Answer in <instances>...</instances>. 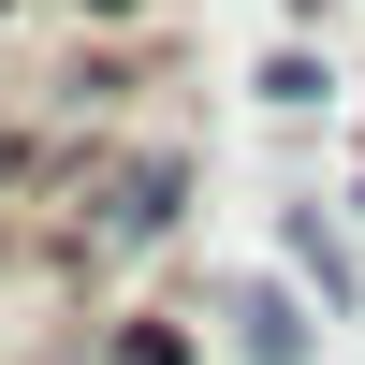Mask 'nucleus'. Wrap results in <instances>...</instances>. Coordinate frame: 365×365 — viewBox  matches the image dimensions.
I'll use <instances>...</instances> for the list:
<instances>
[{
    "label": "nucleus",
    "instance_id": "1",
    "mask_svg": "<svg viewBox=\"0 0 365 365\" xmlns=\"http://www.w3.org/2000/svg\"><path fill=\"white\" fill-rule=\"evenodd\" d=\"M88 249H161V234H175V205H190V161H161V146H146V161H117V175H88Z\"/></svg>",
    "mask_w": 365,
    "mask_h": 365
},
{
    "label": "nucleus",
    "instance_id": "2",
    "mask_svg": "<svg viewBox=\"0 0 365 365\" xmlns=\"http://www.w3.org/2000/svg\"><path fill=\"white\" fill-rule=\"evenodd\" d=\"M278 249H292V278L322 292V322H351V307H365V263H351V234L322 220V205H278Z\"/></svg>",
    "mask_w": 365,
    "mask_h": 365
},
{
    "label": "nucleus",
    "instance_id": "3",
    "mask_svg": "<svg viewBox=\"0 0 365 365\" xmlns=\"http://www.w3.org/2000/svg\"><path fill=\"white\" fill-rule=\"evenodd\" d=\"M220 336H234V365H307V307H292L278 278H234L220 292Z\"/></svg>",
    "mask_w": 365,
    "mask_h": 365
}]
</instances>
